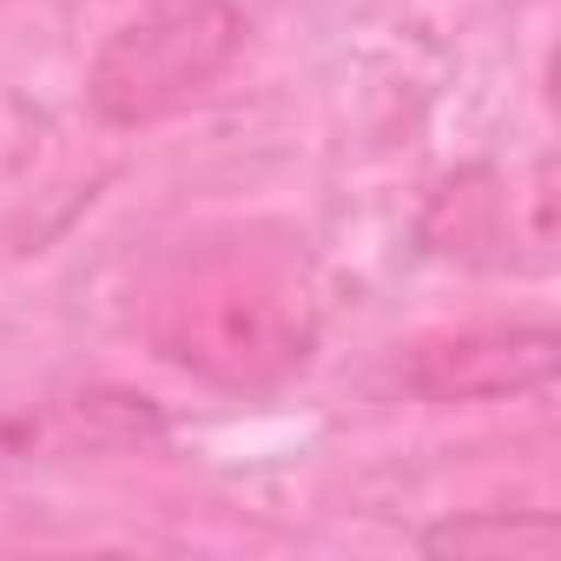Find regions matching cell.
<instances>
[{
    "mask_svg": "<svg viewBox=\"0 0 561 561\" xmlns=\"http://www.w3.org/2000/svg\"><path fill=\"white\" fill-rule=\"evenodd\" d=\"M554 370H561L554 324L515 318V324H469L416 344L403 364V390L423 403H502V397H541Z\"/></svg>",
    "mask_w": 561,
    "mask_h": 561,
    "instance_id": "4",
    "label": "cell"
},
{
    "mask_svg": "<svg viewBox=\"0 0 561 561\" xmlns=\"http://www.w3.org/2000/svg\"><path fill=\"white\" fill-rule=\"evenodd\" d=\"M165 443V410L139 390L93 383V390H54L41 403L0 410V482L47 462H80V456H126Z\"/></svg>",
    "mask_w": 561,
    "mask_h": 561,
    "instance_id": "3",
    "label": "cell"
},
{
    "mask_svg": "<svg viewBox=\"0 0 561 561\" xmlns=\"http://www.w3.org/2000/svg\"><path fill=\"white\" fill-rule=\"evenodd\" d=\"M251 21L238 0H146L87 60L80 100L106 133H146L205 100L244 54Z\"/></svg>",
    "mask_w": 561,
    "mask_h": 561,
    "instance_id": "1",
    "label": "cell"
},
{
    "mask_svg": "<svg viewBox=\"0 0 561 561\" xmlns=\"http://www.w3.org/2000/svg\"><path fill=\"white\" fill-rule=\"evenodd\" d=\"M159 357L198 370L205 383L225 390H257L298 370L318 344V311L305 291L277 285V277H244V285H192L159 305Z\"/></svg>",
    "mask_w": 561,
    "mask_h": 561,
    "instance_id": "2",
    "label": "cell"
},
{
    "mask_svg": "<svg viewBox=\"0 0 561 561\" xmlns=\"http://www.w3.org/2000/svg\"><path fill=\"white\" fill-rule=\"evenodd\" d=\"M423 554L456 561H548L561 554V515L554 508H449L430 528H416Z\"/></svg>",
    "mask_w": 561,
    "mask_h": 561,
    "instance_id": "5",
    "label": "cell"
}]
</instances>
